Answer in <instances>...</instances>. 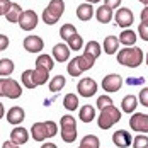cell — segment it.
I'll list each match as a JSON object with an SVG mask.
<instances>
[{
  "label": "cell",
  "mask_w": 148,
  "mask_h": 148,
  "mask_svg": "<svg viewBox=\"0 0 148 148\" xmlns=\"http://www.w3.org/2000/svg\"><path fill=\"white\" fill-rule=\"evenodd\" d=\"M143 5H147V7H148V0H145V2H143Z\"/></svg>",
  "instance_id": "cell-50"
},
{
  "label": "cell",
  "mask_w": 148,
  "mask_h": 148,
  "mask_svg": "<svg viewBox=\"0 0 148 148\" xmlns=\"http://www.w3.org/2000/svg\"><path fill=\"white\" fill-rule=\"evenodd\" d=\"M10 5H12V2L10 0H0V15H5L9 12V9H10Z\"/></svg>",
  "instance_id": "cell-40"
},
{
  "label": "cell",
  "mask_w": 148,
  "mask_h": 148,
  "mask_svg": "<svg viewBox=\"0 0 148 148\" xmlns=\"http://www.w3.org/2000/svg\"><path fill=\"white\" fill-rule=\"evenodd\" d=\"M119 119H121V111L111 104V106L104 107L101 111V114L97 118V124H99L101 130H109V128H112L118 123Z\"/></svg>",
  "instance_id": "cell-3"
},
{
  "label": "cell",
  "mask_w": 148,
  "mask_h": 148,
  "mask_svg": "<svg viewBox=\"0 0 148 148\" xmlns=\"http://www.w3.org/2000/svg\"><path fill=\"white\" fill-rule=\"evenodd\" d=\"M126 82H128L130 85H141V84L145 82V78H143V77H138V78H134V77H130Z\"/></svg>",
  "instance_id": "cell-44"
},
{
  "label": "cell",
  "mask_w": 148,
  "mask_h": 148,
  "mask_svg": "<svg viewBox=\"0 0 148 148\" xmlns=\"http://www.w3.org/2000/svg\"><path fill=\"white\" fill-rule=\"evenodd\" d=\"M77 34V27H75L73 24H63L61 27H60V38L63 39V41H68L72 36Z\"/></svg>",
  "instance_id": "cell-32"
},
{
  "label": "cell",
  "mask_w": 148,
  "mask_h": 148,
  "mask_svg": "<svg viewBox=\"0 0 148 148\" xmlns=\"http://www.w3.org/2000/svg\"><path fill=\"white\" fill-rule=\"evenodd\" d=\"M78 116H80V121H82V123H92L94 118H95V109H94V106H90V104L82 106Z\"/></svg>",
  "instance_id": "cell-23"
},
{
  "label": "cell",
  "mask_w": 148,
  "mask_h": 148,
  "mask_svg": "<svg viewBox=\"0 0 148 148\" xmlns=\"http://www.w3.org/2000/svg\"><path fill=\"white\" fill-rule=\"evenodd\" d=\"M116 60L119 65H124L128 68H138L143 63L145 55L138 46H126L116 55Z\"/></svg>",
  "instance_id": "cell-1"
},
{
  "label": "cell",
  "mask_w": 148,
  "mask_h": 148,
  "mask_svg": "<svg viewBox=\"0 0 148 148\" xmlns=\"http://www.w3.org/2000/svg\"><path fill=\"white\" fill-rule=\"evenodd\" d=\"M2 148H21V145H15L12 140H9V141H5V143L2 145Z\"/></svg>",
  "instance_id": "cell-46"
},
{
  "label": "cell",
  "mask_w": 148,
  "mask_h": 148,
  "mask_svg": "<svg viewBox=\"0 0 148 148\" xmlns=\"http://www.w3.org/2000/svg\"><path fill=\"white\" fill-rule=\"evenodd\" d=\"M114 19H116V24H118L119 27H130L134 21V15L131 12V9L119 7L118 10H116V14H114Z\"/></svg>",
  "instance_id": "cell-10"
},
{
  "label": "cell",
  "mask_w": 148,
  "mask_h": 148,
  "mask_svg": "<svg viewBox=\"0 0 148 148\" xmlns=\"http://www.w3.org/2000/svg\"><path fill=\"white\" fill-rule=\"evenodd\" d=\"M24 118H26V112H24V109L19 107V106L10 107L9 112H7V121H9L10 124H14V126H19V124L24 121Z\"/></svg>",
  "instance_id": "cell-15"
},
{
  "label": "cell",
  "mask_w": 148,
  "mask_h": 148,
  "mask_svg": "<svg viewBox=\"0 0 148 148\" xmlns=\"http://www.w3.org/2000/svg\"><path fill=\"white\" fill-rule=\"evenodd\" d=\"M119 38L118 36H107L106 39H104V51L107 53V55H114V53H118L119 49Z\"/></svg>",
  "instance_id": "cell-21"
},
{
  "label": "cell",
  "mask_w": 148,
  "mask_h": 148,
  "mask_svg": "<svg viewBox=\"0 0 148 148\" xmlns=\"http://www.w3.org/2000/svg\"><path fill=\"white\" fill-rule=\"evenodd\" d=\"M7 48H9V36L0 34V51H3V49H7Z\"/></svg>",
  "instance_id": "cell-43"
},
{
  "label": "cell",
  "mask_w": 148,
  "mask_h": 148,
  "mask_svg": "<svg viewBox=\"0 0 148 148\" xmlns=\"http://www.w3.org/2000/svg\"><path fill=\"white\" fill-rule=\"evenodd\" d=\"M3 114H5V109H3V104L0 102V119L3 118Z\"/></svg>",
  "instance_id": "cell-48"
},
{
  "label": "cell",
  "mask_w": 148,
  "mask_h": 148,
  "mask_svg": "<svg viewBox=\"0 0 148 148\" xmlns=\"http://www.w3.org/2000/svg\"><path fill=\"white\" fill-rule=\"evenodd\" d=\"M111 104H112V97H111V95H101V97L97 99V109L102 111L104 107H107V106H111Z\"/></svg>",
  "instance_id": "cell-37"
},
{
  "label": "cell",
  "mask_w": 148,
  "mask_h": 148,
  "mask_svg": "<svg viewBox=\"0 0 148 148\" xmlns=\"http://www.w3.org/2000/svg\"><path fill=\"white\" fill-rule=\"evenodd\" d=\"M138 97L136 95H124L123 97V101H121V109L124 111V112H128V114H133L134 112V109L138 107Z\"/></svg>",
  "instance_id": "cell-18"
},
{
  "label": "cell",
  "mask_w": 148,
  "mask_h": 148,
  "mask_svg": "<svg viewBox=\"0 0 148 148\" xmlns=\"http://www.w3.org/2000/svg\"><path fill=\"white\" fill-rule=\"evenodd\" d=\"M60 131H61V140L65 143H73L77 140V121L73 116L65 114L60 119Z\"/></svg>",
  "instance_id": "cell-4"
},
{
  "label": "cell",
  "mask_w": 148,
  "mask_h": 148,
  "mask_svg": "<svg viewBox=\"0 0 148 148\" xmlns=\"http://www.w3.org/2000/svg\"><path fill=\"white\" fill-rule=\"evenodd\" d=\"M130 128L136 133H148V114L145 112H134L130 119Z\"/></svg>",
  "instance_id": "cell-6"
},
{
  "label": "cell",
  "mask_w": 148,
  "mask_h": 148,
  "mask_svg": "<svg viewBox=\"0 0 148 148\" xmlns=\"http://www.w3.org/2000/svg\"><path fill=\"white\" fill-rule=\"evenodd\" d=\"M24 10H22V7L19 5V3H12L10 5V9H9V12L5 14V19L10 22V24H15V22H19V19H21V14H22Z\"/></svg>",
  "instance_id": "cell-24"
},
{
  "label": "cell",
  "mask_w": 148,
  "mask_h": 148,
  "mask_svg": "<svg viewBox=\"0 0 148 148\" xmlns=\"http://www.w3.org/2000/svg\"><path fill=\"white\" fill-rule=\"evenodd\" d=\"M118 38H119V43H121V45L134 46L136 39H138V34H136L133 29H124V31H121V34H119Z\"/></svg>",
  "instance_id": "cell-20"
},
{
  "label": "cell",
  "mask_w": 148,
  "mask_h": 148,
  "mask_svg": "<svg viewBox=\"0 0 148 148\" xmlns=\"http://www.w3.org/2000/svg\"><path fill=\"white\" fill-rule=\"evenodd\" d=\"M14 72V61L10 58H2L0 60V77H9Z\"/></svg>",
  "instance_id": "cell-28"
},
{
  "label": "cell",
  "mask_w": 148,
  "mask_h": 148,
  "mask_svg": "<svg viewBox=\"0 0 148 148\" xmlns=\"http://www.w3.org/2000/svg\"><path fill=\"white\" fill-rule=\"evenodd\" d=\"M46 124H48V130H49V138L56 136V133H58V126H56V123H55V121H46Z\"/></svg>",
  "instance_id": "cell-41"
},
{
  "label": "cell",
  "mask_w": 148,
  "mask_h": 148,
  "mask_svg": "<svg viewBox=\"0 0 148 148\" xmlns=\"http://www.w3.org/2000/svg\"><path fill=\"white\" fill-rule=\"evenodd\" d=\"M133 148H148V136H145L143 133L140 136H134Z\"/></svg>",
  "instance_id": "cell-36"
},
{
  "label": "cell",
  "mask_w": 148,
  "mask_h": 148,
  "mask_svg": "<svg viewBox=\"0 0 148 148\" xmlns=\"http://www.w3.org/2000/svg\"><path fill=\"white\" fill-rule=\"evenodd\" d=\"M77 58V61H78V65H80V68H82V72H87V70H90L92 66H94V63H95V60L92 58V56H89V55H80V56H75Z\"/></svg>",
  "instance_id": "cell-31"
},
{
  "label": "cell",
  "mask_w": 148,
  "mask_h": 148,
  "mask_svg": "<svg viewBox=\"0 0 148 148\" xmlns=\"http://www.w3.org/2000/svg\"><path fill=\"white\" fill-rule=\"evenodd\" d=\"M123 78H121V75L118 73H109L106 75L102 78V89L107 92V94H114V92H118L121 87H123Z\"/></svg>",
  "instance_id": "cell-8"
},
{
  "label": "cell",
  "mask_w": 148,
  "mask_h": 148,
  "mask_svg": "<svg viewBox=\"0 0 148 148\" xmlns=\"http://www.w3.org/2000/svg\"><path fill=\"white\" fill-rule=\"evenodd\" d=\"M112 141L118 148H128L133 145V136L128 133L126 130H118L112 134Z\"/></svg>",
  "instance_id": "cell-12"
},
{
  "label": "cell",
  "mask_w": 148,
  "mask_h": 148,
  "mask_svg": "<svg viewBox=\"0 0 148 148\" xmlns=\"http://www.w3.org/2000/svg\"><path fill=\"white\" fill-rule=\"evenodd\" d=\"M101 51H102V48H101V45L97 43V41H89L87 45H85V55H89V56H92L94 60H97L99 56H101Z\"/></svg>",
  "instance_id": "cell-26"
},
{
  "label": "cell",
  "mask_w": 148,
  "mask_h": 148,
  "mask_svg": "<svg viewBox=\"0 0 148 148\" xmlns=\"http://www.w3.org/2000/svg\"><path fill=\"white\" fill-rule=\"evenodd\" d=\"M63 12H65V2L63 0H51L49 5L43 10L41 19H43L45 24L53 26V24H56L60 21V17L63 15Z\"/></svg>",
  "instance_id": "cell-2"
},
{
  "label": "cell",
  "mask_w": 148,
  "mask_h": 148,
  "mask_svg": "<svg viewBox=\"0 0 148 148\" xmlns=\"http://www.w3.org/2000/svg\"><path fill=\"white\" fill-rule=\"evenodd\" d=\"M43 48H45V41L39 36L31 34L24 39V49L29 53H39V51H43Z\"/></svg>",
  "instance_id": "cell-11"
},
{
  "label": "cell",
  "mask_w": 148,
  "mask_h": 148,
  "mask_svg": "<svg viewBox=\"0 0 148 148\" xmlns=\"http://www.w3.org/2000/svg\"><path fill=\"white\" fill-rule=\"evenodd\" d=\"M77 17H78V21H84V22L90 21L94 17V7H92V3H87V2L80 3L77 7Z\"/></svg>",
  "instance_id": "cell-17"
},
{
  "label": "cell",
  "mask_w": 148,
  "mask_h": 148,
  "mask_svg": "<svg viewBox=\"0 0 148 148\" xmlns=\"http://www.w3.org/2000/svg\"><path fill=\"white\" fill-rule=\"evenodd\" d=\"M29 131L26 130V128H22V126H15L14 130H12V133H10V140L14 141L15 145H24V143H27V140H29Z\"/></svg>",
  "instance_id": "cell-16"
},
{
  "label": "cell",
  "mask_w": 148,
  "mask_h": 148,
  "mask_svg": "<svg viewBox=\"0 0 148 148\" xmlns=\"http://www.w3.org/2000/svg\"><path fill=\"white\" fill-rule=\"evenodd\" d=\"M41 148H58L55 143H43V147Z\"/></svg>",
  "instance_id": "cell-47"
},
{
  "label": "cell",
  "mask_w": 148,
  "mask_h": 148,
  "mask_svg": "<svg viewBox=\"0 0 148 148\" xmlns=\"http://www.w3.org/2000/svg\"><path fill=\"white\" fill-rule=\"evenodd\" d=\"M95 17H97V21L101 22V24H109L111 21H112V9H109L107 5H101L97 10H95Z\"/></svg>",
  "instance_id": "cell-19"
},
{
  "label": "cell",
  "mask_w": 148,
  "mask_h": 148,
  "mask_svg": "<svg viewBox=\"0 0 148 148\" xmlns=\"http://www.w3.org/2000/svg\"><path fill=\"white\" fill-rule=\"evenodd\" d=\"M70 48H68V45H65V43H58V45L53 46V60H56V61H60V63H65L66 60L70 58Z\"/></svg>",
  "instance_id": "cell-14"
},
{
  "label": "cell",
  "mask_w": 148,
  "mask_h": 148,
  "mask_svg": "<svg viewBox=\"0 0 148 148\" xmlns=\"http://www.w3.org/2000/svg\"><path fill=\"white\" fill-rule=\"evenodd\" d=\"M0 95L2 97H9V99H19L22 95V87H21L19 82H15L14 78L2 77L0 78Z\"/></svg>",
  "instance_id": "cell-5"
},
{
  "label": "cell",
  "mask_w": 148,
  "mask_h": 148,
  "mask_svg": "<svg viewBox=\"0 0 148 148\" xmlns=\"http://www.w3.org/2000/svg\"><path fill=\"white\" fill-rule=\"evenodd\" d=\"M140 19H141V22H147L148 24V7L147 5L143 7V10H141V14H140Z\"/></svg>",
  "instance_id": "cell-45"
},
{
  "label": "cell",
  "mask_w": 148,
  "mask_h": 148,
  "mask_svg": "<svg viewBox=\"0 0 148 148\" xmlns=\"http://www.w3.org/2000/svg\"><path fill=\"white\" fill-rule=\"evenodd\" d=\"M145 61H147V65H148V55H147V58H145Z\"/></svg>",
  "instance_id": "cell-51"
},
{
  "label": "cell",
  "mask_w": 148,
  "mask_h": 148,
  "mask_svg": "<svg viewBox=\"0 0 148 148\" xmlns=\"http://www.w3.org/2000/svg\"><path fill=\"white\" fill-rule=\"evenodd\" d=\"M22 85L26 89H36L38 85L34 84V78H32V70H26L22 72Z\"/></svg>",
  "instance_id": "cell-35"
},
{
  "label": "cell",
  "mask_w": 148,
  "mask_h": 148,
  "mask_svg": "<svg viewBox=\"0 0 148 148\" xmlns=\"http://www.w3.org/2000/svg\"><path fill=\"white\" fill-rule=\"evenodd\" d=\"M101 0H87V3H99Z\"/></svg>",
  "instance_id": "cell-49"
},
{
  "label": "cell",
  "mask_w": 148,
  "mask_h": 148,
  "mask_svg": "<svg viewBox=\"0 0 148 148\" xmlns=\"http://www.w3.org/2000/svg\"><path fill=\"white\" fill-rule=\"evenodd\" d=\"M78 148H101V140L95 134H87L82 138Z\"/></svg>",
  "instance_id": "cell-25"
},
{
  "label": "cell",
  "mask_w": 148,
  "mask_h": 148,
  "mask_svg": "<svg viewBox=\"0 0 148 148\" xmlns=\"http://www.w3.org/2000/svg\"><path fill=\"white\" fill-rule=\"evenodd\" d=\"M65 84H66L65 77H63V75H56V77L49 78V82H48V87H49V90H51V92H60V90L65 87Z\"/></svg>",
  "instance_id": "cell-27"
},
{
  "label": "cell",
  "mask_w": 148,
  "mask_h": 148,
  "mask_svg": "<svg viewBox=\"0 0 148 148\" xmlns=\"http://www.w3.org/2000/svg\"><path fill=\"white\" fill-rule=\"evenodd\" d=\"M77 90H78V94L82 97H92L97 92V82L94 78H90V77H85L77 84Z\"/></svg>",
  "instance_id": "cell-9"
},
{
  "label": "cell",
  "mask_w": 148,
  "mask_h": 148,
  "mask_svg": "<svg viewBox=\"0 0 148 148\" xmlns=\"http://www.w3.org/2000/svg\"><path fill=\"white\" fill-rule=\"evenodd\" d=\"M31 136L36 141H45L46 138H49V130H48L46 121L45 123H34L31 128Z\"/></svg>",
  "instance_id": "cell-13"
},
{
  "label": "cell",
  "mask_w": 148,
  "mask_h": 148,
  "mask_svg": "<svg viewBox=\"0 0 148 148\" xmlns=\"http://www.w3.org/2000/svg\"><path fill=\"white\" fill-rule=\"evenodd\" d=\"M138 101H140V104H141V106L148 107V87H147V89H141L140 95H138Z\"/></svg>",
  "instance_id": "cell-39"
},
{
  "label": "cell",
  "mask_w": 148,
  "mask_h": 148,
  "mask_svg": "<svg viewBox=\"0 0 148 148\" xmlns=\"http://www.w3.org/2000/svg\"><path fill=\"white\" fill-rule=\"evenodd\" d=\"M138 36L143 39V41H148V24L147 22H141L138 26Z\"/></svg>",
  "instance_id": "cell-38"
},
{
  "label": "cell",
  "mask_w": 148,
  "mask_h": 148,
  "mask_svg": "<svg viewBox=\"0 0 148 148\" xmlns=\"http://www.w3.org/2000/svg\"><path fill=\"white\" fill-rule=\"evenodd\" d=\"M63 106L66 111H77L78 109V95L75 94H66L63 97Z\"/></svg>",
  "instance_id": "cell-29"
},
{
  "label": "cell",
  "mask_w": 148,
  "mask_h": 148,
  "mask_svg": "<svg viewBox=\"0 0 148 148\" xmlns=\"http://www.w3.org/2000/svg\"><path fill=\"white\" fill-rule=\"evenodd\" d=\"M121 2L123 0H104V5H107L112 10H118L119 7H121Z\"/></svg>",
  "instance_id": "cell-42"
},
{
  "label": "cell",
  "mask_w": 148,
  "mask_h": 148,
  "mask_svg": "<svg viewBox=\"0 0 148 148\" xmlns=\"http://www.w3.org/2000/svg\"><path fill=\"white\" fill-rule=\"evenodd\" d=\"M32 78H34V84L36 85H45L46 82H49V72L46 68L36 66L32 70Z\"/></svg>",
  "instance_id": "cell-22"
},
{
  "label": "cell",
  "mask_w": 148,
  "mask_h": 148,
  "mask_svg": "<svg viewBox=\"0 0 148 148\" xmlns=\"http://www.w3.org/2000/svg\"><path fill=\"white\" fill-rule=\"evenodd\" d=\"M66 70H68V75H70V77H80V73H84L82 68H80V65H78V61H77V58L68 61Z\"/></svg>",
  "instance_id": "cell-34"
},
{
  "label": "cell",
  "mask_w": 148,
  "mask_h": 148,
  "mask_svg": "<svg viewBox=\"0 0 148 148\" xmlns=\"http://www.w3.org/2000/svg\"><path fill=\"white\" fill-rule=\"evenodd\" d=\"M66 45H68V48H70L72 51H80V49L84 48V39H82V36L77 32L75 36H72V38L66 41Z\"/></svg>",
  "instance_id": "cell-33"
},
{
  "label": "cell",
  "mask_w": 148,
  "mask_h": 148,
  "mask_svg": "<svg viewBox=\"0 0 148 148\" xmlns=\"http://www.w3.org/2000/svg\"><path fill=\"white\" fill-rule=\"evenodd\" d=\"M140 2H141V3H143V2H145V0H140Z\"/></svg>",
  "instance_id": "cell-52"
},
{
  "label": "cell",
  "mask_w": 148,
  "mask_h": 148,
  "mask_svg": "<svg viewBox=\"0 0 148 148\" xmlns=\"http://www.w3.org/2000/svg\"><path fill=\"white\" fill-rule=\"evenodd\" d=\"M38 22H39V17H38V14L34 10H24L21 14V19H19L17 24H19V27L22 31H32L38 26Z\"/></svg>",
  "instance_id": "cell-7"
},
{
  "label": "cell",
  "mask_w": 148,
  "mask_h": 148,
  "mask_svg": "<svg viewBox=\"0 0 148 148\" xmlns=\"http://www.w3.org/2000/svg\"><path fill=\"white\" fill-rule=\"evenodd\" d=\"M36 66L46 68V70L49 72V70H53V66H55V61H53V58H51L49 55H39V56L36 58Z\"/></svg>",
  "instance_id": "cell-30"
}]
</instances>
